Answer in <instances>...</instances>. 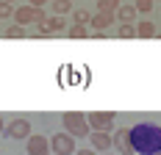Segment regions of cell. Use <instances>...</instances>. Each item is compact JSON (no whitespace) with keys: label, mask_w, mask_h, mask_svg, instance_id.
Returning a JSON list of instances; mask_svg holds the SVG:
<instances>
[{"label":"cell","mask_w":161,"mask_h":155,"mask_svg":"<svg viewBox=\"0 0 161 155\" xmlns=\"http://www.w3.org/2000/svg\"><path fill=\"white\" fill-rule=\"evenodd\" d=\"M11 17H14V6L6 3V0H0V19H11Z\"/></svg>","instance_id":"cell-19"},{"label":"cell","mask_w":161,"mask_h":155,"mask_svg":"<svg viewBox=\"0 0 161 155\" xmlns=\"http://www.w3.org/2000/svg\"><path fill=\"white\" fill-rule=\"evenodd\" d=\"M75 155H95V150H92V147H86V150H75Z\"/></svg>","instance_id":"cell-23"},{"label":"cell","mask_w":161,"mask_h":155,"mask_svg":"<svg viewBox=\"0 0 161 155\" xmlns=\"http://www.w3.org/2000/svg\"><path fill=\"white\" fill-rule=\"evenodd\" d=\"M3 130H6L8 139H17V141H19V139H28V136H31V122H28L25 116H17V119H11Z\"/></svg>","instance_id":"cell-6"},{"label":"cell","mask_w":161,"mask_h":155,"mask_svg":"<svg viewBox=\"0 0 161 155\" xmlns=\"http://www.w3.org/2000/svg\"><path fill=\"white\" fill-rule=\"evenodd\" d=\"M69 11H72V0H53V14L64 17Z\"/></svg>","instance_id":"cell-17"},{"label":"cell","mask_w":161,"mask_h":155,"mask_svg":"<svg viewBox=\"0 0 161 155\" xmlns=\"http://www.w3.org/2000/svg\"><path fill=\"white\" fill-rule=\"evenodd\" d=\"M156 155H161V152H156Z\"/></svg>","instance_id":"cell-26"},{"label":"cell","mask_w":161,"mask_h":155,"mask_svg":"<svg viewBox=\"0 0 161 155\" xmlns=\"http://www.w3.org/2000/svg\"><path fill=\"white\" fill-rule=\"evenodd\" d=\"M130 144H133V152L139 155L161 152V125H153V122L133 125L130 127Z\"/></svg>","instance_id":"cell-1"},{"label":"cell","mask_w":161,"mask_h":155,"mask_svg":"<svg viewBox=\"0 0 161 155\" xmlns=\"http://www.w3.org/2000/svg\"><path fill=\"white\" fill-rule=\"evenodd\" d=\"M89 139H92V150H95V152H108L114 147L111 133H106V130H92Z\"/></svg>","instance_id":"cell-9"},{"label":"cell","mask_w":161,"mask_h":155,"mask_svg":"<svg viewBox=\"0 0 161 155\" xmlns=\"http://www.w3.org/2000/svg\"><path fill=\"white\" fill-rule=\"evenodd\" d=\"M3 127H6V125H3V116H0V133H3Z\"/></svg>","instance_id":"cell-24"},{"label":"cell","mask_w":161,"mask_h":155,"mask_svg":"<svg viewBox=\"0 0 161 155\" xmlns=\"http://www.w3.org/2000/svg\"><path fill=\"white\" fill-rule=\"evenodd\" d=\"M45 25L50 28V33H61V31H67V22H64V17H58V14H53V17L47 19V22H45Z\"/></svg>","instance_id":"cell-13"},{"label":"cell","mask_w":161,"mask_h":155,"mask_svg":"<svg viewBox=\"0 0 161 155\" xmlns=\"http://www.w3.org/2000/svg\"><path fill=\"white\" fill-rule=\"evenodd\" d=\"M11 19H14L17 25H22V28H25V25H39V22H45V19H47V14H45V8H33V6H19V8H14V17H11Z\"/></svg>","instance_id":"cell-3"},{"label":"cell","mask_w":161,"mask_h":155,"mask_svg":"<svg viewBox=\"0 0 161 155\" xmlns=\"http://www.w3.org/2000/svg\"><path fill=\"white\" fill-rule=\"evenodd\" d=\"M6 3H11V6H14V0H6Z\"/></svg>","instance_id":"cell-25"},{"label":"cell","mask_w":161,"mask_h":155,"mask_svg":"<svg viewBox=\"0 0 161 155\" xmlns=\"http://www.w3.org/2000/svg\"><path fill=\"white\" fill-rule=\"evenodd\" d=\"M106 155H108V152H106Z\"/></svg>","instance_id":"cell-27"},{"label":"cell","mask_w":161,"mask_h":155,"mask_svg":"<svg viewBox=\"0 0 161 155\" xmlns=\"http://www.w3.org/2000/svg\"><path fill=\"white\" fill-rule=\"evenodd\" d=\"M114 147L119 155H133V144H130V127H117V133L111 136Z\"/></svg>","instance_id":"cell-8"},{"label":"cell","mask_w":161,"mask_h":155,"mask_svg":"<svg viewBox=\"0 0 161 155\" xmlns=\"http://www.w3.org/2000/svg\"><path fill=\"white\" fill-rule=\"evenodd\" d=\"M111 22H117V17H114V14H103V11H95V14H92V22H89V25H92L95 31H106V28H108Z\"/></svg>","instance_id":"cell-11"},{"label":"cell","mask_w":161,"mask_h":155,"mask_svg":"<svg viewBox=\"0 0 161 155\" xmlns=\"http://www.w3.org/2000/svg\"><path fill=\"white\" fill-rule=\"evenodd\" d=\"M136 6L133 3H119V8H117V22H136Z\"/></svg>","instance_id":"cell-10"},{"label":"cell","mask_w":161,"mask_h":155,"mask_svg":"<svg viewBox=\"0 0 161 155\" xmlns=\"http://www.w3.org/2000/svg\"><path fill=\"white\" fill-rule=\"evenodd\" d=\"M45 3H47V0H28V6H33V8H42Z\"/></svg>","instance_id":"cell-22"},{"label":"cell","mask_w":161,"mask_h":155,"mask_svg":"<svg viewBox=\"0 0 161 155\" xmlns=\"http://www.w3.org/2000/svg\"><path fill=\"white\" fill-rule=\"evenodd\" d=\"M133 6H136L139 14H150L153 11V0H133Z\"/></svg>","instance_id":"cell-20"},{"label":"cell","mask_w":161,"mask_h":155,"mask_svg":"<svg viewBox=\"0 0 161 155\" xmlns=\"http://www.w3.org/2000/svg\"><path fill=\"white\" fill-rule=\"evenodd\" d=\"M69 33V39H83V36H89V25H75L72 22V28H67Z\"/></svg>","instance_id":"cell-18"},{"label":"cell","mask_w":161,"mask_h":155,"mask_svg":"<svg viewBox=\"0 0 161 155\" xmlns=\"http://www.w3.org/2000/svg\"><path fill=\"white\" fill-rule=\"evenodd\" d=\"M25 141H28V147H25L28 155H50V139H45L42 133H31Z\"/></svg>","instance_id":"cell-7"},{"label":"cell","mask_w":161,"mask_h":155,"mask_svg":"<svg viewBox=\"0 0 161 155\" xmlns=\"http://www.w3.org/2000/svg\"><path fill=\"white\" fill-rule=\"evenodd\" d=\"M50 150H53V155H75V139L67 130L64 133H56L50 139Z\"/></svg>","instance_id":"cell-5"},{"label":"cell","mask_w":161,"mask_h":155,"mask_svg":"<svg viewBox=\"0 0 161 155\" xmlns=\"http://www.w3.org/2000/svg\"><path fill=\"white\" fill-rule=\"evenodd\" d=\"M86 122L92 130H106V133H111L114 130V111H92V114H86Z\"/></svg>","instance_id":"cell-4"},{"label":"cell","mask_w":161,"mask_h":155,"mask_svg":"<svg viewBox=\"0 0 161 155\" xmlns=\"http://www.w3.org/2000/svg\"><path fill=\"white\" fill-rule=\"evenodd\" d=\"M136 36H139V39H153V36H156V25H153V19H142V22H136Z\"/></svg>","instance_id":"cell-12"},{"label":"cell","mask_w":161,"mask_h":155,"mask_svg":"<svg viewBox=\"0 0 161 155\" xmlns=\"http://www.w3.org/2000/svg\"><path fill=\"white\" fill-rule=\"evenodd\" d=\"M117 36H119V39H133V36H136V22H119Z\"/></svg>","instance_id":"cell-14"},{"label":"cell","mask_w":161,"mask_h":155,"mask_svg":"<svg viewBox=\"0 0 161 155\" xmlns=\"http://www.w3.org/2000/svg\"><path fill=\"white\" fill-rule=\"evenodd\" d=\"M61 122H64V130L72 139H83V136L92 133V127L86 122V114H80V111H67L64 116H61Z\"/></svg>","instance_id":"cell-2"},{"label":"cell","mask_w":161,"mask_h":155,"mask_svg":"<svg viewBox=\"0 0 161 155\" xmlns=\"http://www.w3.org/2000/svg\"><path fill=\"white\" fill-rule=\"evenodd\" d=\"M6 36H8V39H22V36H25V28H22V25H11V28H8V31H6Z\"/></svg>","instance_id":"cell-21"},{"label":"cell","mask_w":161,"mask_h":155,"mask_svg":"<svg viewBox=\"0 0 161 155\" xmlns=\"http://www.w3.org/2000/svg\"><path fill=\"white\" fill-rule=\"evenodd\" d=\"M117 8H119V0H97V11L103 14H117Z\"/></svg>","instance_id":"cell-16"},{"label":"cell","mask_w":161,"mask_h":155,"mask_svg":"<svg viewBox=\"0 0 161 155\" xmlns=\"http://www.w3.org/2000/svg\"><path fill=\"white\" fill-rule=\"evenodd\" d=\"M72 22H75V25H89V22H92V11L75 8V11H72Z\"/></svg>","instance_id":"cell-15"}]
</instances>
